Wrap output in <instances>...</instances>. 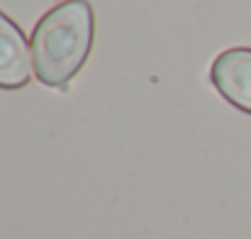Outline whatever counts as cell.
<instances>
[{"label": "cell", "instance_id": "1", "mask_svg": "<svg viewBox=\"0 0 251 239\" xmlns=\"http://www.w3.org/2000/svg\"><path fill=\"white\" fill-rule=\"evenodd\" d=\"M95 12L88 0H64L51 7L32 29V69L39 83L66 88L93 49Z\"/></svg>", "mask_w": 251, "mask_h": 239}, {"label": "cell", "instance_id": "2", "mask_svg": "<svg viewBox=\"0 0 251 239\" xmlns=\"http://www.w3.org/2000/svg\"><path fill=\"white\" fill-rule=\"evenodd\" d=\"M210 80L229 105L251 115V47L222 52L210 66Z\"/></svg>", "mask_w": 251, "mask_h": 239}, {"label": "cell", "instance_id": "3", "mask_svg": "<svg viewBox=\"0 0 251 239\" xmlns=\"http://www.w3.org/2000/svg\"><path fill=\"white\" fill-rule=\"evenodd\" d=\"M32 49L25 32L0 10V88L20 90L32 79Z\"/></svg>", "mask_w": 251, "mask_h": 239}]
</instances>
